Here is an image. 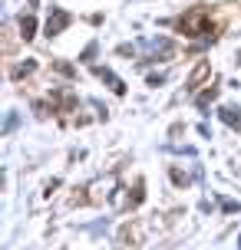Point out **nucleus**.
Masks as SVG:
<instances>
[{
  "mask_svg": "<svg viewBox=\"0 0 241 250\" xmlns=\"http://www.w3.org/2000/svg\"><path fill=\"white\" fill-rule=\"evenodd\" d=\"M66 23H70V13H66V10H56V13H53V20L47 23V33H50V37H56Z\"/></svg>",
  "mask_w": 241,
  "mask_h": 250,
  "instance_id": "nucleus-1",
  "label": "nucleus"
},
{
  "mask_svg": "<svg viewBox=\"0 0 241 250\" xmlns=\"http://www.w3.org/2000/svg\"><path fill=\"white\" fill-rule=\"evenodd\" d=\"M96 73H99L102 79H106V83L113 86V92H126V86H122V79H119V76H113V73H109V69H102V66H99V69H96Z\"/></svg>",
  "mask_w": 241,
  "mask_h": 250,
  "instance_id": "nucleus-2",
  "label": "nucleus"
},
{
  "mask_svg": "<svg viewBox=\"0 0 241 250\" xmlns=\"http://www.w3.org/2000/svg\"><path fill=\"white\" fill-rule=\"evenodd\" d=\"M221 119H225V122H228V125H238V122H241L238 109H221Z\"/></svg>",
  "mask_w": 241,
  "mask_h": 250,
  "instance_id": "nucleus-3",
  "label": "nucleus"
},
{
  "mask_svg": "<svg viewBox=\"0 0 241 250\" xmlns=\"http://www.w3.org/2000/svg\"><path fill=\"white\" fill-rule=\"evenodd\" d=\"M33 26H37V23H33V20H30V17H26L24 23H20V30H24V37H26V40L33 37Z\"/></svg>",
  "mask_w": 241,
  "mask_h": 250,
  "instance_id": "nucleus-4",
  "label": "nucleus"
}]
</instances>
